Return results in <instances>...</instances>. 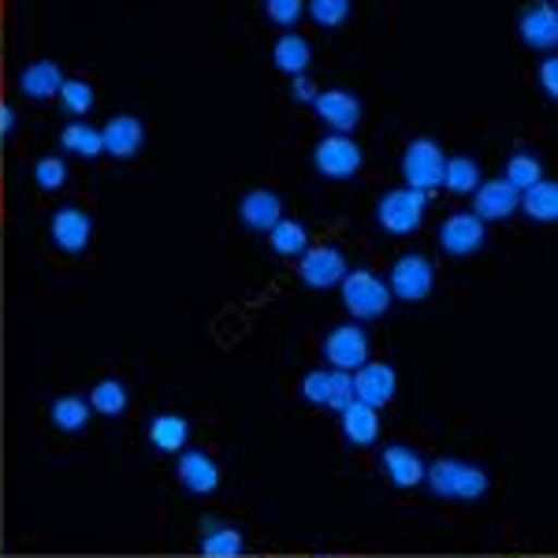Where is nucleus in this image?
Returning a JSON list of instances; mask_svg holds the SVG:
<instances>
[{
  "label": "nucleus",
  "mask_w": 558,
  "mask_h": 558,
  "mask_svg": "<svg viewBox=\"0 0 558 558\" xmlns=\"http://www.w3.org/2000/svg\"><path fill=\"white\" fill-rule=\"evenodd\" d=\"M425 481L432 484L436 495H447V499H476V495L488 492V476H484L481 465L458 462V458H439L425 470Z\"/></svg>",
  "instance_id": "1"
},
{
  "label": "nucleus",
  "mask_w": 558,
  "mask_h": 558,
  "mask_svg": "<svg viewBox=\"0 0 558 558\" xmlns=\"http://www.w3.org/2000/svg\"><path fill=\"white\" fill-rule=\"evenodd\" d=\"M339 287H343V305L354 320H376V317H384L387 305H391V291H387V283L376 272H368V268L347 272Z\"/></svg>",
  "instance_id": "2"
},
{
  "label": "nucleus",
  "mask_w": 558,
  "mask_h": 558,
  "mask_svg": "<svg viewBox=\"0 0 558 558\" xmlns=\"http://www.w3.org/2000/svg\"><path fill=\"white\" fill-rule=\"evenodd\" d=\"M425 209H428V194L399 186V191H387L376 202V220L391 235H413L421 228V220H425Z\"/></svg>",
  "instance_id": "3"
},
{
  "label": "nucleus",
  "mask_w": 558,
  "mask_h": 558,
  "mask_svg": "<svg viewBox=\"0 0 558 558\" xmlns=\"http://www.w3.org/2000/svg\"><path fill=\"white\" fill-rule=\"evenodd\" d=\"M444 149L436 146L432 138H413L407 153H402V175H407V186L410 191H421L428 194L432 186L444 183Z\"/></svg>",
  "instance_id": "4"
},
{
  "label": "nucleus",
  "mask_w": 558,
  "mask_h": 558,
  "mask_svg": "<svg viewBox=\"0 0 558 558\" xmlns=\"http://www.w3.org/2000/svg\"><path fill=\"white\" fill-rule=\"evenodd\" d=\"M313 168H317L324 179L357 175V168H362V146H357L350 134H328V138H320L317 149H313Z\"/></svg>",
  "instance_id": "5"
},
{
  "label": "nucleus",
  "mask_w": 558,
  "mask_h": 558,
  "mask_svg": "<svg viewBox=\"0 0 558 558\" xmlns=\"http://www.w3.org/2000/svg\"><path fill=\"white\" fill-rule=\"evenodd\" d=\"M432 283H436V272H432L428 257L407 254V257L395 260L391 287H387V291H391L395 299H402V302H425L432 294Z\"/></svg>",
  "instance_id": "6"
},
{
  "label": "nucleus",
  "mask_w": 558,
  "mask_h": 558,
  "mask_svg": "<svg viewBox=\"0 0 558 558\" xmlns=\"http://www.w3.org/2000/svg\"><path fill=\"white\" fill-rule=\"evenodd\" d=\"M350 272L343 250L336 246H310L299 257V276L305 287H317V291H328V287L343 283V276Z\"/></svg>",
  "instance_id": "7"
},
{
  "label": "nucleus",
  "mask_w": 558,
  "mask_h": 558,
  "mask_svg": "<svg viewBox=\"0 0 558 558\" xmlns=\"http://www.w3.org/2000/svg\"><path fill=\"white\" fill-rule=\"evenodd\" d=\"M302 395L317 407L328 410H343L350 399H354V380L343 368H313L302 380Z\"/></svg>",
  "instance_id": "8"
},
{
  "label": "nucleus",
  "mask_w": 558,
  "mask_h": 558,
  "mask_svg": "<svg viewBox=\"0 0 558 558\" xmlns=\"http://www.w3.org/2000/svg\"><path fill=\"white\" fill-rule=\"evenodd\" d=\"M484 239H488V231H484V220L473 213H454L444 220V228H439V246L447 250V254L454 257H465V254H476V250L484 246Z\"/></svg>",
  "instance_id": "9"
},
{
  "label": "nucleus",
  "mask_w": 558,
  "mask_h": 558,
  "mask_svg": "<svg viewBox=\"0 0 558 558\" xmlns=\"http://www.w3.org/2000/svg\"><path fill=\"white\" fill-rule=\"evenodd\" d=\"M350 380H354V399L365 402V407H373V410L387 407V402L395 399V387H399L395 368L380 365V362H365L354 376H350Z\"/></svg>",
  "instance_id": "10"
},
{
  "label": "nucleus",
  "mask_w": 558,
  "mask_h": 558,
  "mask_svg": "<svg viewBox=\"0 0 558 558\" xmlns=\"http://www.w3.org/2000/svg\"><path fill=\"white\" fill-rule=\"evenodd\" d=\"M324 354H328L331 368H343V373L362 368L368 362V336L357 324H343L324 339Z\"/></svg>",
  "instance_id": "11"
},
{
  "label": "nucleus",
  "mask_w": 558,
  "mask_h": 558,
  "mask_svg": "<svg viewBox=\"0 0 558 558\" xmlns=\"http://www.w3.org/2000/svg\"><path fill=\"white\" fill-rule=\"evenodd\" d=\"M313 112H317L320 123H328L336 134H347L362 123V101L347 89H328V94H317L313 101Z\"/></svg>",
  "instance_id": "12"
},
{
  "label": "nucleus",
  "mask_w": 558,
  "mask_h": 558,
  "mask_svg": "<svg viewBox=\"0 0 558 558\" xmlns=\"http://www.w3.org/2000/svg\"><path fill=\"white\" fill-rule=\"evenodd\" d=\"M89 235H94V220L83 209H57L49 220V239L52 246H60L64 254H78V250L89 246Z\"/></svg>",
  "instance_id": "13"
},
{
  "label": "nucleus",
  "mask_w": 558,
  "mask_h": 558,
  "mask_svg": "<svg viewBox=\"0 0 558 558\" xmlns=\"http://www.w3.org/2000/svg\"><path fill=\"white\" fill-rule=\"evenodd\" d=\"M476 213L481 220H507L510 213H518V202L521 194L514 191V186L507 183V179H492V183H481L476 186Z\"/></svg>",
  "instance_id": "14"
},
{
  "label": "nucleus",
  "mask_w": 558,
  "mask_h": 558,
  "mask_svg": "<svg viewBox=\"0 0 558 558\" xmlns=\"http://www.w3.org/2000/svg\"><path fill=\"white\" fill-rule=\"evenodd\" d=\"M239 216L246 228L254 231H272L279 220H283V202H279L276 191H250L246 197L239 202Z\"/></svg>",
  "instance_id": "15"
},
{
  "label": "nucleus",
  "mask_w": 558,
  "mask_h": 558,
  "mask_svg": "<svg viewBox=\"0 0 558 558\" xmlns=\"http://www.w3.org/2000/svg\"><path fill=\"white\" fill-rule=\"evenodd\" d=\"M101 142L105 153H112V157H134L142 149V142H146V128L134 116H116V120H108L101 128Z\"/></svg>",
  "instance_id": "16"
},
{
  "label": "nucleus",
  "mask_w": 558,
  "mask_h": 558,
  "mask_svg": "<svg viewBox=\"0 0 558 558\" xmlns=\"http://www.w3.org/2000/svg\"><path fill=\"white\" fill-rule=\"evenodd\" d=\"M339 421H343V436L354 447H373L376 436H380V417H376V410L357 399H350L347 407L339 410Z\"/></svg>",
  "instance_id": "17"
},
{
  "label": "nucleus",
  "mask_w": 558,
  "mask_h": 558,
  "mask_svg": "<svg viewBox=\"0 0 558 558\" xmlns=\"http://www.w3.org/2000/svg\"><path fill=\"white\" fill-rule=\"evenodd\" d=\"M380 462H384V473L391 476V484H399V488H413V484H421L425 481V470H428V465L421 462V454L410 451V447H402V444L387 447V451L380 454Z\"/></svg>",
  "instance_id": "18"
},
{
  "label": "nucleus",
  "mask_w": 558,
  "mask_h": 558,
  "mask_svg": "<svg viewBox=\"0 0 558 558\" xmlns=\"http://www.w3.org/2000/svg\"><path fill=\"white\" fill-rule=\"evenodd\" d=\"M175 473H179V484L191 488L194 495H209V492H216V484H220V470H216L213 458L202 451H186L179 458Z\"/></svg>",
  "instance_id": "19"
},
{
  "label": "nucleus",
  "mask_w": 558,
  "mask_h": 558,
  "mask_svg": "<svg viewBox=\"0 0 558 558\" xmlns=\"http://www.w3.org/2000/svg\"><path fill=\"white\" fill-rule=\"evenodd\" d=\"M521 38L533 49H555L558 41V12L555 4H533L521 15Z\"/></svg>",
  "instance_id": "20"
},
{
  "label": "nucleus",
  "mask_w": 558,
  "mask_h": 558,
  "mask_svg": "<svg viewBox=\"0 0 558 558\" xmlns=\"http://www.w3.org/2000/svg\"><path fill=\"white\" fill-rule=\"evenodd\" d=\"M186 439H191V425H186V417H179V413H160V417L149 421V444L157 447V451L179 454L186 447Z\"/></svg>",
  "instance_id": "21"
},
{
  "label": "nucleus",
  "mask_w": 558,
  "mask_h": 558,
  "mask_svg": "<svg viewBox=\"0 0 558 558\" xmlns=\"http://www.w3.org/2000/svg\"><path fill=\"white\" fill-rule=\"evenodd\" d=\"M20 86L26 97H34V101H45V97H57L60 86H64V71H60L52 60H38V64H31L20 75Z\"/></svg>",
  "instance_id": "22"
},
{
  "label": "nucleus",
  "mask_w": 558,
  "mask_h": 558,
  "mask_svg": "<svg viewBox=\"0 0 558 558\" xmlns=\"http://www.w3.org/2000/svg\"><path fill=\"white\" fill-rule=\"evenodd\" d=\"M272 60H276L279 71H287V75L299 78V75H305V68H310V60H313L310 41L299 38V34H283L272 49Z\"/></svg>",
  "instance_id": "23"
},
{
  "label": "nucleus",
  "mask_w": 558,
  "mask_h": 558,
  "mask_svg": "<svg viewBox=\"0 0 558 558\" xmlns=\"http://www.w3.org/2000/svg\"><path fill=\"white\" fill-rule=\"evenodd\" d=\"M268 242H272V250L279 257H302L305 250H310V231H305V223L299 220H279L272 231H268Z\"/></svg>",
  "instance_id": "24"
},
{
  "label": "nucleus",
  "mask_w": 558,
  "mask_h": 558,
  "mask_svg": "<svg viewBox=\"0 0 558 558\" xmlns=\"http://www.w3.org/2000/svg\"><path fill=\"white\" fill-rule=\"evenodd\" d=\"M518 209H525V213L533 216V220H539V223L555 220V216H558V186H555V183H544V179H539L536 186L521 191Z\"/></svg>",
  "instance_id": "25"
},
{
  "label": "nucleus",
  "mask_w": 558,
  "mask_h": 558,
  "mask_svg": "<svg viewBox=\"0 0 558 558\" xmlns=\"http://www.w3.org/2000/svg\"><path fill=\"white\" fill-rule=\"evenodd\" d=\"M451 194H473L481 186V165L473 157H447L444 165V183Z\"/></svg>",
  "instance_id": "26"
},
{
  "label": "nucleus",
  "mask_w": 558,
  "mask_h": 558,
  "mask_svg": "<svg viewBox=\"0 0 558 558\" xmlns=\"http://www.w3.org/2000/svg\"><path fill=\"white\" fill-rule=\"evenodd\" d=\"M60 146L68 153H75V157H97V153H105L101 131L89 128V123H68V128L60 131Z\"/></svg>",
  "instance_id": "27"
},
{
  "label": "nucleus",
  "mask_w": 558,
  "mask_h": 558,
  "mask_svg": "<svg viewBox=\"0 0 558 558\" xmlns=\"http://www.w3.org/2000/svg\"><path fill=\"white\" fill-rule=\"evenodd\" d=\"M89 410H97L101 417H120L128 410V387L120 380H101L89 391Z\"/></svg>",
  "instance_id": "28"
},
{
  "label": "nucleus",
  "mask_w": 558,
  "mask_h": 558,
  "mask_svg": "<svg viewBox=\"0 0 558 558\" xmlns=\"http://www.w3.org/2000/svg\"><path fill=\"white\" fill-rule=\"evenodd\" d=\"M89 421V399H78V395H64V399L52 402V425L64 432H78Z\"/></svg>",
  "instance_id": "29"
},
{
  "label": "nucleus",
  "mask_w": 558,
  "mask_h": 558,
  "mask_svg": "<svg viewBox=\"0 0 558 558\" xmlns=\"http://www.w3.org/2000/svg\"><path fill=\"white\" fill-rule=\"evenodd\" d=\"M539 172H544V168H539L536 157H529V153H514V157L507 160V175L502 179H507V183L521 194V191H529V186L539 183Z\"/></svg>",
  "instance_id": "30"
},
{
  "label": "nucleus",
  "mask_w": 558,
  "mask_h": 558,
  "mask_svg": "<svg viewBox=\"0 0 558 558\" xmlns=\"http://www.w3.org/2000/svg\"><path fill=\"white\" fill-rule=\"evenodd\" d=\"M60 101L71 116H86L89 108H94V86L83 83V78H64V86H60Z\"/></svg>",
  "instance_id": "31"
},
{
  "label": "nucleus",
  "mask_w": 558,
  "mask_h": 558,
  "mask_svg": "<svg viewBox=\"0 0 558 558\" xmlns=\"http://www.w3.org/2000/svg\"><path fill=\"white\" fill-rule=\"evenodd\" d=\"M242 551V536L235 529H216L202 539V555L205 558H235Z\"/></svg>",
  "instance_id": "32"
},
{
  "label": "nucleus",
  "mask_w": 558,
  "mask_h": 558,
  "mask_svg": "<svg viewBox=\"0 0 558 558\" xmlns=\"http://www.w3.org/2000/svg\"><path fill=\"white\" fill-rule=\"evenodd\" d=\"M34 179H38L41 191H60L68 183V165L60 157H41L34 165Z\"/></svg>",
  "instance_id": "33"
},
{
  "label": "nucleus",
  "mask_w": 558,
  "mask_h": 558,
  "mask_svg": "<svg viewBox=\"0 0 558 558\" xmlns=\"http://www.w3.org/2000/svg\"><path fill=\"white\" fill-rule=\"evenodd\" d=\"M310 15L320 26H343L347 15H350V0H313Z\"/></svg>",
  "instance_id": "34"
},
{
  "label": "nucleus",
  "mask_w": 558,
  "mask_h": 558,
  "mask_svg": "<svg viewBox=\"0 0 558 558\" xmlns=\"http://www.w3.org/2000/svg\"><path fill=\"white\" fill-rule=\"evenodd\" d=\"M265 12L272 15V20H276L279 26H294V23H299V15L305 12V8L299 4V0H268Z\"/></svg>",
  "instance_id": "35"
},
{
  "label": "nucleus",
  "mask_w": 558,
  "mask_h": 558,
  "mask_svg": "<svg viewBox=\"0 0 558 558\" xmlns=\"http://www.w3.org/2000/svg\"><path fill=\"white\" fill-rule=\"evenodd\" d=\"M294 97H305V101H317V94H313V86H310V78H305V75L294 78Z\"/></svg>",
  "instance_id": "36"
},
{
  "label": "nucleus",
  "mask_w": 558,
  "mask_h": 558,
  "mask_svg": "<svg viewBox=\"0 0 558 558\" xmlns=\"http://www.w3.org/2000/svg\"><path fill=\"white\" fill-rule=\"evenodd\" d=\"M544 89H547V94H551V97L558 94V83H555V57L544 64Z\"/></svg>",
  "instance_id": "37"
},
{
  "label": "nucleus",
  "mask_w": 558,
  "mask_h": 558,
  "mask_svg": "<svg viewBox=\"0 0 558 558\" xmlns=\"http://www.w3.org/2000/svg\"><path fill=\"white\" fill-rule=\"evenodd\" d=\"M8 131H12V108L0 105V134H8Z\"/></svg>",
  "instance_id": "38"
},
{
  "label": "nucleus",
  "mask_w": 558,
  "mask_h": 558,
  "mask_svg": "<svg viewBox=\"0 0 558 558\" xmlns=\"http://www.w3.org/2000/svg\"><path fill=\"white\" fill-rule=\"evenodd\" d=\"M313 558H347V555H313Z\"/></svg>",
  "instance_id": "39"
},
{
  "label": "nucleus",
  "mask_w": 558,
  "mask_h": 558,
  "mask_svg": "<svg viewBox=\"0 0 558 558\" xmlns=\"http://www.w3.org/2000/svg\"><path fill=\"white\" fill-rule=\"evenodd\" d=\"M272 558H299V555H272Z\"/></svg>",
  "instance_id": "40"
},
{
  "label": "nucleus",
  "mask_w": 558,
  "mask_h": 558,
  "mask_svg": "<svg viewBox=\"0 0 558 558\" xmlns=\"http://www.w3.org/2000/svg\"><path fill=\"white\" fill-rule=\"evenodd\" d=\"M525 558H551V555H525Z\"/></svg>",
  "instance_id": "41"
}]
</instances>
